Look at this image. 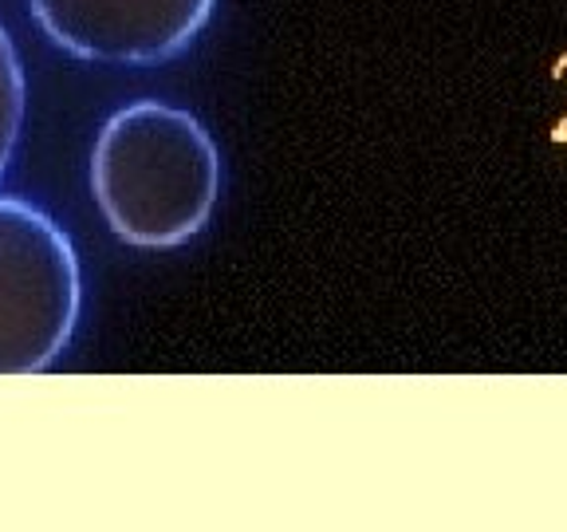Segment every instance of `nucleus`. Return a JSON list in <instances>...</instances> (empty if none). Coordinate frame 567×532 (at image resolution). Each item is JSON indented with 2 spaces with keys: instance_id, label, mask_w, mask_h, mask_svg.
<instances>
[{
  "instance_id": "nucleus-1",
  "label": "nucleus",
  "mask_w": 567,
  "mask_h": 532,
  "mask_svg": "<svg viewBox=\"0 0 567 532\" xmlns=\"http://www.w3.org/2000/svg\"><path fill=\"white\" fill-rule=\"evenodd\" d=\"M91 194L106 229L134 248H177L209 225L221 151L186 106L142 99L106 119L91 151Z\"/></svg>"
},
{
  "instance_id": "nucleus-2",
  "label": "nucleus",
  "mask_w": 567,
  "mask_h": 532,
  "mask_svg": "<svg viewBox=\"0 0 567 532\" xmlns=\"http://www.w3.org/2000/svg\"><path fill=\"white\" fill-rule=\"evenodd\" d=\"M80 319V260L35 205L0 197V375H35L68 351Z\"/></svg>"
},
{
  "instance_id": "nucleus-3",
  "label": "nucleus",
  "mask_w": 567,
  "mask_h": 532,
  "mask_svg": "<svg viewBox=\"0 0 567 532\" xmlns=\"http://www.w3.org/2000/svg\"><path fill=\"white\" fill-rule=\"evenodd\" d=\"M217 0H28L52 44L87 63H162L209 24Z\"/></svg>"
},
{
  "instance_id": "nucleus-4",
  "label": "nucleus",
  "mask_w": 567,
  "mask_h": 532,
  "mask_svg": "<svg viewBox=\"0 0 567 532\" xmlns=\"http://www.w3.org/2000/svg\"><path fill=\"white\" fill-rule=\"evenodd\" d=\"M24 68H20V55L12 48V35L0 24V177L9 170L12 151L20 142V126H24Z\"/></svg>"
}]
</instances>
